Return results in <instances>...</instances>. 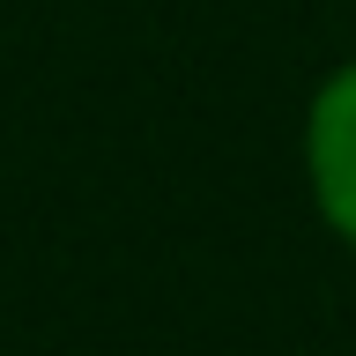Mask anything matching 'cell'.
Segmentation results:
<instances>
[{
  "mask_svg": "<svg viewBox=\"0 0 356 356\" xmlns=\"http://www.w3.org/2000/svg\"><path fill=\"white\" fill-rule=\"evenodd\" d=\"M305 149H312V193H319L327 222L356 245V67H341L319 89Z\"/></svg>",
  "mask_w": 356,
  "mask_h": 356,
  "instance_id": "1",
  "label": "cell"
}]
</instances>
